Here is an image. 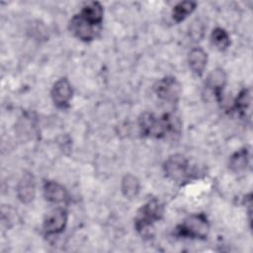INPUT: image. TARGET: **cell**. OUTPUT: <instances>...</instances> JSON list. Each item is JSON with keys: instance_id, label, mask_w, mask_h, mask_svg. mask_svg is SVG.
<instances>
[{"instance_id": "6da1fadb", "label": "cell", "mask_w": 253, "mask_h": 253, "mask_svg": "<svg viewBox=\"0 0 253 253\" xmlns=\"http://www.w3.org/2000/svg\"><path fill=\"white\" fill-rule=\"evenodd\" d=\"M138 127L143 136L161 138L170 133H179L180 123L170 114L156 117L151 113H143L138 119Z\"/></svg>"}, {"instance_id": "7a4b0ae2", "label": "cell", "mask_w": 253, "mask_h": 253, "mask_svg": "<svg viewBox=\"0 0 253 253\" xmlns=\"http://www.w3.org/2000/svg\"><path fill=\"white\" fill-rule=\"evenodd\" d=\"M163 207L156 200L152 199L144 204L136 212L134 218L135 229L143 236H149L153 228V223L161 218Z\"/></svg>"}, {"instance_id": "3957f363", "label": "cell", "mask_w": 253, "mask_h": 253, "mask_svg": "<svg viewBox=\"0 0 253 253\" xmlns=\"http://www.w3.org/2000/svg\"><path fill=\"white\" fill-rule=\"evenodd\" d=\"M210 231V222L205 213H195L188 216L176 228L179 236L186 238L205 239Z\"/></svg>"}, {"instance_id": "277c9868", "label": "cell", "mask_w": 253, "mask_h": 253, "mask_svg": "<svg viewBox=\"0 0 253 253\" xmlns=\"http://www.w3.org/2000/svg\"><path fill=\"white\" fill-rule=\"evenodd\" d=\"M163 169L168 178L173 181L180 182L188 176L189 161L184 155L176 153L166 159Z\"/></svg>"}, {"instance_id": "5b68a950", "label": "cell", "mask_w": 253, "mask_h": 253, "mask_svg": "<svg viewBox=\"0 0 253 253\" xmlns=\"http://www.w3.org/2000/svg\"><path fill=\"white\" fill-rule=\"evenodd\" d=\"M154 92L160 99L174 103L177 102L181 94V85L175 77L167 76L158 80L153 86Z\"/></svg>"}, {"instance_id": "8992f818", "label": "cell", "mask_w": 253, "mask_h": 253, "mask_svg": "<svg viewBox=\"0 0 253 253\" xmlns=\"http://www.w3.org/2000/svg\"><path fill=\"white\" fill-rule=\"evenodd\" d=\"M69 31L79 40L90 42L95 39L100 27H96L87 22L79 13L74 15L69 22Z\"/></svg>"}, {"instance_id": "52a82bcc", "label": "cell", "mask_w": 253, "mask_h": 253, "mask_svg": "<svg viewBox=\"0 0 253 253\" xmlns=\"http://www.w3.org/2000/svg\"><path fill=\"white\" fill-rule=\"evenodd\" d=\"M68 214L63 208H56L47 213L43 220L42 229L46 235L61 233L67 224Z\"/></svg>"}, {"instance_id": "ba28073f", "label": "cell", "mask_w": 253, "mask_h": 253, "mask_svg": "<svg viewBox=\"0 0 253 253\" xmlns=\"http://www.w3.org/2000/svg\"><path fill=\"white\" fill-rule=\"evenodd\" d=\"M72 93V87L69 81L66 78H60L53 84L50 94L53 104L59 109H64L68 107Z\"/></svg>"}, {"instance_id": "9c48e42d", "label": "cell", "mask_w": 253, "mask_h": 253, "mask_svg": "<svg viewBox=\"0 0 253 253\" xmlns=\"http://www.w3.org/2000/svg\"><path fill=\"white\" fill-rule=\"evenodd\" d=\"M36 195V180L31 172H25L17 185V197L24 203H31Z\"/></svg>"}, {"instance_id": "30bf717a", "label": "cell", "mask_w": 253, "mask_h": 253, "mask_svg": "<svg viewBox=\"0 0 253 253\" xmlns=\"http://www.w3.org/2000/svg\"><path fill=\"white\" fill-rule=\"evenodd\" d=\"M226 73L220 67H217L211 71V73L207 77L206 85L210 90H211V92L215 95L218 101H220L221 99L222 91L226 85Z\"/></svg>"}, {"instance_id": "8fae6325", "label": "cell", "mask_w": 253, "mask_h": 253, "mask_svg": "<svg viewBox=\"0 0 253 253\" xmlns=\"http://www.w3.org/2000/svg\"><path fill=\"white\" fill-rule=\"evenodd\" d=\"M43 195L46 201L53 204L65 203L68 200L66 189L54 181H46L43 185Z\"/></svg>"}, {"instance_id": "7c38bea8", "label": "cell", "mask_w": 253, "mask_h": 253, "mask_svg": "<svg viewBox=\"0 0 253 253\" xmlns=\"http://www.w3.org/2000/svg\"><path fill=\"white\" fill-rule=\"evenodd\" d=\"M188 62H189V66L192 69V71L195 74L201 76V75H203V73L207 67L208 54L203 48L195 47L189 52Z\"/></svg>"}, {"instance_id": "4fadbf2b", "label": "cell", "mask_w": 253, "mask_h": 253, "mask_svg": "<svg viewBox=\"0 0 253 253\" xmlns=\"http://www.w3.org/2000/svg\"><path fill=\"white\" fill-rule=\"evenodd\" d=\"M79 14L90 24L100 27L103 21L104 10L99 2H89L82 8Z\"/></svg>"}, {"instance_id": "5bb4252c", "label": "cell", "mask_w": 253, "mask_h": 253, "mask_svg": "<svg viewBox=\"0 0 253 253\" xmlns=\"http://www.w3.org/2000/svg\"><path fill=\"white\" fill-rule=\"evenodd\" d=\"M121 189H122L123 195L126 199H129V200L135 199L139 194V190H140L139 180L131 174H126L124 176L122 180Z\"/></svg>"}, {"instance_id": "9a60e30c", "label": "cell", "mask_w": 253, "mask_h": 253, "mask_svg": "<svg viewBox=\"0 0 253 253\" xmlns=\"http://www.w3.org/2000/svg\"><path fill=\"white\" fill-rule=\"evenodd\" d=\"M248 162H249V152L247 148H241L230 156L228 166L231 171L235 173H239L246 169Z\"/></svg>"}, {"instance_id": "2e32d148", "label": "cell", "mask_w": 253, "mask_h": 253, "mask_svg": "<svg viewBox=\"0 0 253 253\" xmlns=\"http://www.w3.org/2000/svg\"><path fill=\"white\" fill-rule=\"evenodd\" d=\"M197 3L194 1L179 2L172 11V17L177 23L184 21L196 9Z\"/></svg>"}, {"instance_id": "e0dca14e", "label": "cell", "mask_w": 253, "mask_h": 253, "mask_svg": "<svg viewBox=\"0 0 253 253\" xmlns=\"http://www.w3.org/2000/svg\"><path fill=\"white\" fill-rule=\"evenodd\" d=\"M211 40L212 44L219 50L226 49L230 44L229 35L227 34V32L224 29L219 28V27L212 30L211 35Z\"/></svg>"}, {"instance_id": "ac0fdd59", "label": "cell", "mask_w": 253, "mask_h": 253, "mask_svg": "<svg viewBox=\"0 0 253 253\" xmlns=\"http://www.w3.org/2000/svg\"><path fill=\"white\" fill-rule=\"evenodd\" d=\"M250 102H251V95L249 90L243 89L242 91L239 92V94L237 95L234 101V109L239 113H243L249 107Z\"/></svg>"}, {"instance_id": "d6986e66", "label": "cell", "mask_w": 253, "mask_h": 253, "mask_svg": "<svg viewBox=\"0 0 253 253\" xmlns=\"http://www.w3.org/2000/svg\"><path fill=\"white\" fill-rule=\"evenodd\" d=\"M205 28L199 21L194 22L190 27V35L194 41H200L204 37Z\"/></svg>"}]
</instances>
